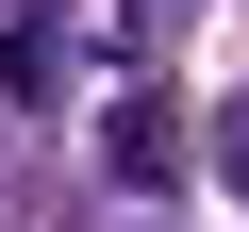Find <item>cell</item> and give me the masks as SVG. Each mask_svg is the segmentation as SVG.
<instances>
[{
    "label": "cell",
    "instance_id": "1",
    "mask_svg": "<svg viewBox=\"0 0 249 232\" xmlns=\"http://www.w3.org/2000/svg\"><path fill=\"white\" fill-rule=\"evenodd\" d=\"M100 182H116V199H166V182H183V116H166L150 83L100 116Z\"/></svg>",
    "mask_w": 249,
    "mask_h": 232
},
{
    "label": "cell",
    "instance_id": "2",
    "mask_svg": "<svg viewBox=\"0 0 249 232\" xmlns=\"http://www.w3.org/2000/svg\"><path fill=\"white\" fill-rule=\"evenodd\" d=\"M0 99H50V33H0Z\"/></svg>",
    "mask_w": 249,
    "mask_h": 232
}]
</instances>
